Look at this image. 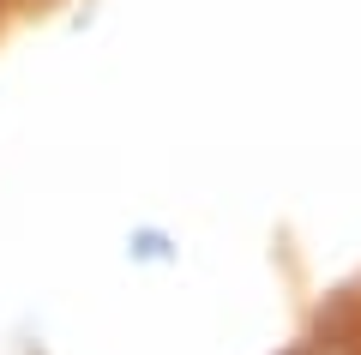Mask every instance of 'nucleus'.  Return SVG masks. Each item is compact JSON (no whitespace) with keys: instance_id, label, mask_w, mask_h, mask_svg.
Masks as SVG:
<instances>
[{"instance_id":"obj_1","label":"nucleus","mask_w":361,"mask_h":355,"mask_svg":"<svg viewBox=\"0 0 361 355\" xmlns=\"http://www.w3.org/2000/svg\"><path fill=\"white\" fill-rule=\"evenodd\" d=\"M127 259H145V265H169L175 259V241L163 229H133L127 235Z\"/></svg>"}]
</instances>
